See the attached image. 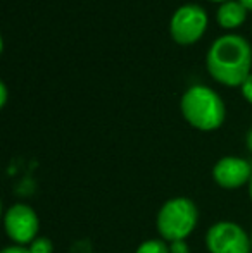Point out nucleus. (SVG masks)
I'll list each match as a JSON object with an SVG mask.
<instances>
[{
    "mask_svg": "<svg viewBox=\"0 0 252 253\" xmlns=\"http://www.w3.org/2000/svg\"><path fill=\"white\" fill-rule=\"evenodd\" d=\"M207 71L226 86H242L251 74L252 48L240 35H223L212 42L205 57Z\"/></svg>",
    "mask_w": 252,
    "mask_h": 253,
    "instance_id": "nucleus-1",
    "label": "nucleus"
},
{
    "mask_svg": "<svg viewBox=\"0 0 252 253\" xmlns=\"http://www.w3.org/2000/svg\"><path fill=\"white\" fill-rule=\"evenodd\" d=\"M180 109L187 123L199 131H214L225 123V102L214 90L204 84L190 86L183 93Z\"/></svg>",
    "mask_w": 252,
    "mask_h": 253,
    "instance_id": "nucleus-2",
    "label": "nucleus"
},
{
    "mask_svg": "<svg viewBox=\"0 0 252 253\" xmlns=\"http://www.w3.org/2000/svg\"><path fill=\"white\" fill-rule=\"evenodd\" d=\"M199 224V209L189 197H173L161 205L155 227L166 243L187 240Z\"/></svg>",
    "mask_w": 252,
    "mask_h": 253,
    "instance_id": "nucleus-3",
    "label": "nucleus"
},
{
    "mask_svg": "<svg viewBox=\"0 0 252 253\" xmlns=\"http://www.w3.org/2000/svg\"><path fill=\"white\" fill-rule=\"evenodd\" d=\"M209 253H252L251 234L233 220H218L205 231Z\"/></svg>",
    "mask_w": 252,
    "mask_h": 253,
    "instance_id": "nucleus-4",
    "label": "nucleus"
},
{
    "mask_svg": "<svg viewBox=\"0 0 252 253\" xmlns=\"http://www.w3.org/2000/svg\"><path fill=\"white\" fill-rule=\"evenodd\" d=\"M3 231L12 245L30 247L40 236V219L28 203H12L3 212Z\"/></svg>",
    "mask_w": 252,
    "mask_h": 253,
    "instance_id": "nucleus-5",
    "label": "nucleus"
},
{
    "mask_svg": "<svg viewBox=\"0 0 252 253\" xmlns=\"http://www.w3.org/2000/svg\"><path fill=\"white\" fill-rule=\"evenodd\" d=\"M207 28V12L197 3H185L175 10L169 31L176 43L190 45L201 40Z\"/></svg>",
    "mask_w": 252,
    "mask_h": 253,
    "instance_id": "nucleus-6",
    "label": "nucleus"
},
{
    "mask_svg": "<svg viewBox=\"0 0 252 253\" xmlns=\"http://www.w3.org/2000/svg\"><path fill=\"white\" fill-rule=\"evenodd\" d=\"M251 177L252 166L244 157H221L212 167V179L223 190H239L242 186H247Z\"/></svg>",
    "mask_w": 252,
    "mask_h": 253,
    "instance_id": "nucleus-7",
    "label": "nucleus"
},
{
    "mask_svg": "<svg viewBox=\"0 0 252 253\" xmlns=\"http://www.w3.org/2000/svg\"><path fill=\"white\" fill-rule=\"evenodd\" d=\"M247 7L244 5L240 0H228L219 5L218 12H216V19L223 28H239L247 19Z\"/></svg>",
    "mask_w": 252,
    "mask_h": 253,
    "instance_id": "nucleus-8",
    "label": "nucleus"
},
{
    "mask_svg": "<svg viewBox=\"0 0 252 253\" xmlns=\"http://www.w3.org/2000/svg\"><path fill=\"white\" fill-rule=\"evenodd\" d=\"M135 253H169V243H166L161 238H152V240L142 241Z\"/></svg>",
    "mask_w": 252,
    "mask_h": 253,
    "instance_id": "nucleus-9",
    "label": "nucleus"
},
{
    "mask_svg": "<svg viewBox=\"0 0 252 253\" xmlns=\"http://www.w3.org/2000/svg\"><path fill=\"white\" fill-rule=\"evenodd\" d=\"M31 253H54V243L50 238L47 236H38L33 243L28 247Z\"/></svg>",
    "mask_w": 252,
    "mask_h": 253,
    "instance_id": "nucleus-10",
    "label": "nucleus"
},
{
    "mask_svg": "<svg viewBox=\"0 0 252 253\" xmlns=\"http://www.w3.org/2000/svg\"><path fill=\"white\" fill-rule=\"evenodd\" d=\"M169 253H190V247L187 243V240L169 243Z\"/></svg>",
    "mask_w": 252,
    "mask_h": 253,
    "instance_id": "nucleus-11",
    "label": "nucleus"
},
{
    "mask_svg": "<svg viewBox=\"0 0 252 253\" xmlns=\"http://www.w3.org/2000/svg\"><path fill=\"white\" fill-rule=\"evenodd\" d=\"M242 95L247 102L252 103V74H249L247 80L242 83Z\"/></svg>",
    "mask_w": 252,
    "mask_h": 253,
    "instance_id": "nucleus-12",
    "label": "nucleus"
},
{
    "mask_svg": "<svg viewBox=\"0 0 252 253\" xmlns=\"http://www.w3.org/2000/svg\"><path fill=\"white\" fill-rule=\"evenodd\" d=\"M0 253H31L28 250V247H19V245H9L5 247Z\"/></svg>",
    "mask_w": 252,
    "mask_h": 253,
    "instance_id": "nucleus-13",
    "label": "nucleus"
},
{
    "mask_svg": "<svg viewBox=\"0 0 252 253\" xmlns=\"http://www.w3.org/2000/svg\"><path fill=\"white\" fill-rule=\"evenodd\" d=\"M0 95H2V100H0V105H5V102H7V86H5V83H0Z\"/></svg>",
    "mask_w": 252,
    "mask_h": 253,
    "instance_id": "nucleus-14",
    "label": "nucleus"
},
{
    "mask_svg": "<svg viewBox=\"0 0 252 253\" xmlns=\"http://www.w3.org/2000/svg\"><path fill=\"white\" fill-rule=\"evenodd\" d=\"M246 143H247V148L252 152V129L247 133V138H246Z\"/></svg>",
    "mask_w": 252,
    "mask_h": 253,
    "instance_id": "nucleus-15",
    "label": "nucleus"
},
{
    "mask_svg": "<svg viewBox=\"0 0 252 253\" xmlns=\"http://www.w3.org/2000/svg\"><path fill=\"white\" fill-rule=\"evenodd\" d=\"M240 2H242L249 10H252V0H240Z\"/></svg>",
    "mask_w": 252,
    "mask_h": 253,
    "instance_id": "nucleus-16",
    "label": "nucleus"
},
{
    "mask_svg": "<svg viewBox=\"0 0 252 253\" xmlns=\"http://www.w3.org/2000/svg\"><path fill=\"white\" fill-rule=\"evenodd\" d=\"M247 186H249V198L252 202V177H251V181H249V184H247Z\"/></svg>",
    "mask_w": 252,
    "mask_h": 253,
    "instance_id": "nucleus-17",
    "label": "nucleus"
},
{
    "mask_svg": "<svg viewBox=\"0 0 252 253\" xmlns=\"http://www.w3.org/2000/svg\"><path fill=\"white\" fill-rule=\"evenodd\" d=\"M211 2H219V3H223V2H228V0H211Z\"/></svg>",
    "mask_w": 252,
    "mask_h": 253,
    "instance_id": "nucleus-18",
    "label": "nucleus"
},
{
    "mask_svg": "<svg viewBox=\"0 0 252 253\" xmlns=\"http://www.w3.org/2000/svg\"><path fill=\"white\" fill-rule=\"evenodd\" d=\"M251 241H252V231H251Z\"/></svg>",
    "mask_w": 252,
    "mask_h": 253,
    "instance_id": "nucleus-19",
    "label": "nucleus"
}]
</instances>
